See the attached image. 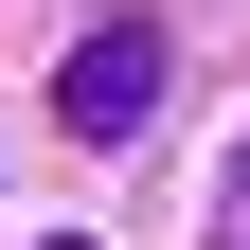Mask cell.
<instances>
[{"label": "cell", "mask_w": 250, "mask_h": 250, "mask_svg": "<svg viewBox=\"0 0 250 250\" xmlns=\"http://www.w3.org/2000/svg\"><path fill=\"white\" fill-rule=\"evenodd\" d=\"M161 72H179L161 18H89V36L54 54V125H72V143H125V125L161 107Z\"/></svg>", "instance_id": "obj_1"}]
</instances>
